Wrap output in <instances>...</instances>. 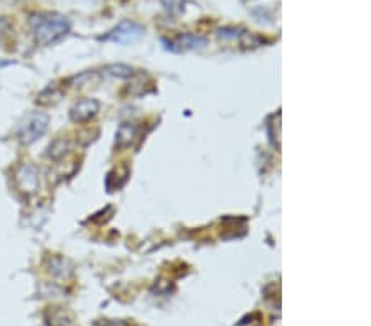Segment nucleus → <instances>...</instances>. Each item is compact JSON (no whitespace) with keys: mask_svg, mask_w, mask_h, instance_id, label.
Masks as SVG:
<instances>
[{"mask_svg":"<svg viewBox=\"0 0 371 326\" xmlns=\"http://www.w3.org/2000/svg\"><path fill=\"white\" fill-rule=\"evenodd\" d=\"M30 28L35 40L40 45H53L60 42L70 32V20L65 15L55 12L33 13L30 17Z\"/></svg>","mask_w":371,"mask_h":326,"instance_id":"nucleus-1","label":"nucleus"},{"mask_svg":"<svg viewBox=\"0 0 371 326\" xmlns=\"http://www.w3.org/2000/svg\"><path fill=\"white\" fill-rule=\"evenodd\" d=\"M48 123H50V118L45 113H40V111L30 113L22 120V124L18 125V140L25 145L33 144L47 132Z\"/></svg>","mask_w":371,"mask_h":326,"instance_id":"nucleus-2","label":"nucleus"},{"mask_svg":"<svg viewBox=\"0 0 371 326\" xmlns=\"http://www.w3.org/2000/svg\"><path fill=\"white\" fill-rule=\"evenodd\" d=\"M144 35V28L135 22H129L124 20L121 22L119 25L101 38V40L106 42H114L119 43V45H128V43H134L138 42L140 37Z\"/></svg>","mask_w":371,"mask_h":326,"instance_id":"nucleus-3","label":"nucleus"},{"mask_svg":"<svg viewBox=\"0 0 371 326\" xmlns=\"http://www.w3.org/2000/svg\"><path fill=\"white\" fill-rule=\"evenodd\" d=\"M16 184L23 194H33L40 184L38 170L33 165H23L16 173Z\"/></svg>","mask_w":371,"mask_h":326,"instance_id":"nucleus-4","label":"nucleus"},{"mask_svg":"<svg viewBox=\"0 0 371 326\" xmlns=\"http://www.w3.org/2000/svg\"><path fill=\"white\" fill-rule=\"evenodd\" d=\"M97 111H99V102L95 99H83L73 106L71 120H75V123H87V120L95 118Z\"/></svg>","mask_w":371,"mask_h":326,"instance_id":"nucleus-5","label":"nucleus"},{"mask_svg":"<svg viewBox=\"0 0 371 326\" xmlns=\"http://www.w3.org/2000/svg\"><path fill=\"white\" fill-rule=\"evenodd\" d=\"M207 40L202 37L197 35H182L178 38V45L182 50H187V48H197V46H203Z\"/></svg>","mask_w":371,"mask_h":326,"instance_id":"nucleus-6","label":"nucleus"},{"mask_svg":"<svg viewBox=\"0 0 371 326\" xmlns=\"http://www.w3.org/2000/svg\"><path fill=\"white\" fill-rule=\"evenodd\" d=\"M8 32H11V25H8V22L6 20V18L0 17V45H2L4 40H6Z\"/></svg>","mask_w":371,"mask_h":326,"instance_id":"nucleus-7","label":"nucleus"}]
</instances>
